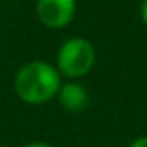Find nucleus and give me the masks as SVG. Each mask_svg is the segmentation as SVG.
<instances>
[{
	"label": "nucleus",
	"instance_id": "nucleus-1",
	"mask_svg": "<svg viewBox=\"0 0 147 147\" xmlns=\"http://www.w3.org/2000/svg\"><path fill=\"white\" fill-rule=\"evenodd\" d=\"M61 88V75L56 65L43 60H34L24 63L17 71L13 80V90L22 102L43 104L56 97Z\"/></svg>",
	"mask_w": 147,
	"mask_h": 147
},
{
	"label": "nucleus",
	"instance_id": "nucleus-2",
	"mask_svg": "<svg viewBox=\"0 0 147 147\" xmlns=\"http://www.w3.org/2000/svg\"><path fill=\"white\" fill-rule=\"evenodd\" d=\"M95 65V47L86 37H69L56 54V69L61 76L78 80Z\"/></svg>",
	"mask_w": 147,
	"mask_h": 147
},
{
	"label": "nucleus",
	"instance_id": "nucleus-3",
	"mask_svg": "<svg viewBox=\"0 0 147 147\" xmlns=\"http://www.w3.org/2000/svg\"><path fill=\"white\" fill-rule=\"evenodd\" d=\"M36 13L41 24H45L47 28H65L75 19L76 0H37Z\"/></svg>",
	"mask_w": 147,
	"mask_h": 147
},
{
	"label": "nucleus",
	"instance_id": "nucleus-4",
	"mask_svg": "<svg viewBox=\"0 0 147 147\" xmlns=\"http://www.w3.org/2000/svg\"><path fill=\"white\" fill-rule=\"evenodd\" d=\"M58 99H60L61 108H65L67 112H82L90 102V93L82 84L67 82L61 84L60 91H58Z\"/></svg>",
	"mask_w": 147,
	"mask_h": 147
},
{
	"label": "nucleus",
	"instance_id": "nucleus-5",
	"mask_svg": "<svg viewBox=\"0 0 147 147\" xmlns=\"http://www.w3.org/2000/svg\"><path fill=\"white\" fill-rule=\"evenodd\" d=\"M140 15H142V21L147 26V0H142V6H140Z\"/></svg>",
	"mask_w": 147,
	"mask_h": 147
},
{
	"label": "nucleus",
	"instance_id": "nucleus-6",
	"mask_svg": "<svg viewBox=\"0 0 147 147\" xmlns=\"http://www.w3.org/2000/svg\"><path fill=\"white\" fill-rule=\"evenodd\" d=\"M130 147H147V136H140L130 144Z\"/></svg>",
	"mask_w": 147,
	"mask_h": 147
},
{
	"label": "nucleus",
	"instance_id": "nucleus-7",
	"mask_svg": "<svg viewBox=\"0 0 147 147\" xmlns=\"http://www.w3.org/2000/svg\"><path fill=\"white\" fill-rule=\"evenodd\" d=\"M24 147H54V145L45 144V142H32V144H26Z\"/></svg>",
	"mask_w": 147,
	"mask_h": 147
},
{
	"label": "nucleus",
	"instance_id": "nucleus-8",
	"mask_svg": "<svg viewBox=\"0 0 147 147\" xmlns=\"http://www.w3.org/2000/svg\"><path fill=\"white\" fill-rule=\"evenodd\" d=\"M0 147H4V145H0Z\"/></svg>",
	"mask_w": 147,
	"mask_h": 147
}]
</instances>
